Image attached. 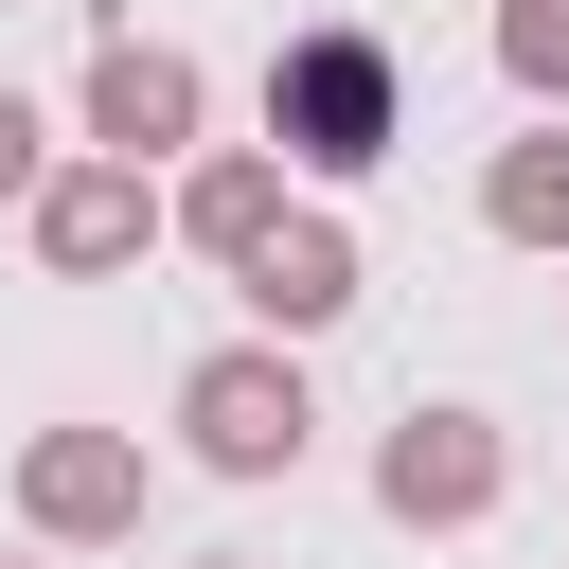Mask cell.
Masks as SVG:
<instances>
[{
    "label": "cell",
    "instance_id": "cell-1",
    "mask_svg": "<svg viewBox=\"0 0 569 569\" xmlns=\"http://www.w3.org/2000/svg\"><path fill=\"white\" fill-rule=\"evenodd\" d=\"M267 142H284L302 178H373V160L409 142V71H391V36H373V18H302V36L267 53Z\"/></svg>",
    "mask_w": 569,
    "mask_h": 569
},
{
    "label": "cell",
    "instance_id": "cell-2",
    "mask_svg": "<svg viewBox=\"0 0 569 569\" xmlns=\"http://www.w3.org/2000/svg\"><path fill=\"white\" fill-rule=\"evenodd\" d=\"M178 445H196L213 480H302V445H320L302 356H284V338H213V356L178 373Z\"/></svg>",
    "mask_w": 569,
    "mask_h": 569
},
{
    "label": "cell",
    "instance_id": "cell-3",
    "mask_svg": "<svg viewBox=\"0 0 569 569\" xmlns=\"http://www.w3.org/2000/svg\"><path fill=\"white\" fill-rule=\"evenodd\" d=\"M516 498V445H498V409H391V445H373V516L391 533H480Z\"/></svg>",
    "mask_w": 569,
    "mask_h": 569
},
{
    "label": "cell",
    "instance_id": "cell-4",
    "mask_svg": "<svg viewBox=\"0 0 569 569\" xmlns=\"http://www.w3.org/2000/svg\"><path fill=\"white\" fill-rule=\"evenodd\" d=\"M142 498H160L142 427H36V445H18V533H36V551H124Z\"/></svg>",
    "mask_w": 569,
    "mask_h": 569
},
{
    "label": "cell",
    "instance_id": "cell-5",
    "mask_svg": "<svg viewBox=\"0 0 569 569\" xmlns=\"http://www.w3.org/2000/svg\"><path fill=\"white\" fill-rule=\"evenodd\" d=\"M71 124H89V160H142V178H160V160H213V142H196V124H213V71H196L178 36H107L89 89H71Z\"/></svg>",
    "mask_w": 569,
    "mask_h": 569
},
{
    "label": "cell",
    "instance_id": "cell-6",
    "mask_svg": "<svg viewBox=\"0 0 569 569\" xmlns=\"http://www.w3.org/2000/svg\"><path fill=\"white\" fill-rule=\"evenodd\" d=\"M18 231H36V267H53V284H107V267H142V249L178 231V196H160L142 160H53V196H36Z\"/></svg>",
    "mask_w": 569,
    "mask_h": 569
},
{
    "label": "cell",
    "instance_id": "cell-7",
    "mask_svg": "<svg viewBox=\"0 0 569 569\" xmlns=\"http://www.w3.org/2000/svg\"><path fill=\"white\" fill-rule=\"evenodd\" d=\"M231 284H249V320H267L284 356H302V338H338V320L373 302V267H356V231H338V213H284V231H267V267H231Z\"/></svg>",
    "mask_w": 569,
    "mask_h": 569
},
{
    "label": "cell",
    "instance_id": "cell-8",
    "mask_svg": "<svg viewBox=\"0 0 569 569\" xmlns=\"http://www.w3.org/2000/svg\"><path fill=\"white\" fill-rule=\"evenodd\" d=\"M302 196H284V142H213V160H178V249H213V267H267V231H284Z\"/></svg>",
    "mask_w": 569,
    "mask_h": 569
},
{
    "label": "cell",
    "instance_id": "cell-9",
    "mask_svg": "<svg viewBox=\"0 0 569 569\" xmlns=\"http://www.w3.org/2000/svg\"><path fill=\"white\" fill-rule=\"evenodd\" d=\"M480 231L498 249H569V124H533V142L480 160Z\"/></svg>",
    "mask_w": 569,
    "mask_h": 569
},
{
    "label": "cell",
    "instance_id": "cell-10",
    "mask_svg": "<svg viewBox=\"0 0 569 569\" xmlns=\"http://www.w3.org/2000/svg\"><path fill=\"white\" fill-rule=\"evenodd\" d=\"M498 71H516V89L569 124V0H498Z\"/></svg>",
    "mask_w": 569,
    "mask_h": 569
},
{
    "label": "cell",
    "instance_id": "cell-11",
    "mask_svg": "<svg viewBox=\"0 0 569 569\" xmlns=\"http://www.w3.org/2000/svg\"><path fill=\"white\" fill-rule=\"evenodd\" d=\"M0 196H18V213H36V196H53V124H36V107H18V89H0Z\"/></svg>",
    "mask_w": 569,
    "mask_h": 569
},
{
    "label": "cell",
    "instance_id": "cell-12",
    "mask_svg": "<svg viewBox=\"0 0 569 569\" xmlns=\"http://www.w3.org/2000/svg\"><path fill=\"white\" fill-rule=\"evenodd\" d=\"M196 569H249V551H196Z\"/></svg>",
    "mask_w": 569,
    "mask_h": 569
}]
</instances>
